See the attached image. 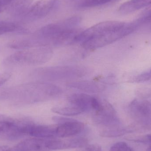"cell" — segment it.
I'll return each instance as SVG.
<instances>
[{
	"label": "cell",
	"mask_w": 151,
	"mask_h": 151,
	"mask_svg": "<svg viewBox=\"0 0 151 151\" xmlns=\"http://www.w3.org/2000/svg\"><path fill=\"white\" fill-rule=\"evenodd\" d=\"M62 92L57 85L39 81L8 88L0 94V99L14 105H25L55 99Z\"/></svg>",
	"instance_id": "obj_1"
},
{
	"label": "cell",
	"mask_w": 151,
	"mask_h": 151,
	"mask_svg": "<svg viewBox=\"0 0 151 151\" xmlns=\"http://www.w3.org/2000/svg\"><path fill=\"white\" fill-rule=\"evenodd\" d=\"M81 21L80 17L68 18L62 22L49 24L43 27L36 39L28 40L29 47L63 46L72 44L76 36L80 32L77 27Z\"/></svg>",
	"instance_id": "obj_2"
},
{
	"label": "cell",
	"mask_w": 151,
	"mask_h": 151,
	"mask_svg": "<svg viewBox=\"0 0 151 151\" xmlns=\"http://www.w3.org/2000/svg\"><path fill=\"white\" fill-rule=\"evenodd\" d=\"M22 50L7 57L4 60L3 64L8 66L40 65L49 61L53 55L51 48L48 47Z\"/></svg>",
	"instance_id": "obj_3"
},
{
	"label": "cell",
	"mask_w": 151,
	"mask_h": 151,
	"mask_svg": "<svg viewBox=\"0 0 151 151\" xmlns=\"http://www.w3.org/2000/svg\"><path fill=\"white\" fill-rule=\"evenodd\" d=\"M87 69L78 65L51 66L38 68L34 70L32 76L41 81H56L82 77Z\"/></svg>",
	"instance_id": "obj_4"
},
{
	"label": "cell",
	"mask_w": 151,
	"mask_h": 151,
	"mask_svg": "<svg viewBox=\"0 0 151 151\" xmlns=\"http://www.w3.org/2000/svg\"><path fill=\"white\" fill-rule=\"evenodd\" d=\"M140 25L137 20L129 23L125 22L119 29L85 41L82 42V46L85 49L90 50L103 47L130 34Z\"/></svg>",
	"instance_id": "obj_5"
},
{
	"label": "cell",
	"mask_w": 151,
	"mask_h": 151,
	"mask_svg": "<svg viewBox=\"0 0 151 151\" xmlns=\"http://www.w3.org/2000/svg\"><path fill=\"white\" fill-rule=\"evenodd\" d=\"M125 23L121 21H107L98 23L85 31L81 32L75 37L74 43H82L91 38L118 30L123 26Z\"/></svg>",
	"instance_id": "obj_6"
},
{
	"label": "cell",
	"mask_w": 151,
	"mask_h": 151,
	"mask_svg": "<svg viewBox=\"0 0 151 151\" xmlns=\"http://www.w3.org/2000/svg\"><path fill=\"white\" fill-rule=\"evenodd\" d=\"M94 111L92 118L97 125L112 128L121 124L114 108L107 101H102L99 109Z\"/></svg>",
	"instance_id": "obj_7"
},
{
	"label": "cell",
	"mask_w": 151,
	"mask_h": 151,
	"mask_svg": "<svg viewBox=\"0 0 151 151\" xmlns=\"http://www.w3.org/2000/svg\"><path fill=\"white\" fill-rule=\"evenodd\" d=\"M130 116L142 127H150L151 124V104L146 100H133L129 106Z\"/></svg>",
	"instance_id": "obj_8"
},
{
	"label": "cell",
	"mask_w": 151,
	"mask_h": 151,
	"mask_svg": "<svg viewBox=\"0 0 151 151\" xmlns=\"http://www.w3.org/2000/svg\"><path fill=\"white\" fill-rule=\"evenodd\" d=\"M88 144V141L84 138L69 139H52L45 142V149L56 150L65 149L79 148Z\"/></svg>",
	"instance_id": "obj_9"
},
{
	"label": "cell",
	"mask_w": 151,
	"mask_h": 151,
	"mask_svg": "<svg viewBox=\"0 0 151 151\" xmlns=\"http://www.w3.org/2000/svg\"><path fill=\"white\" fill-rule=\"evenodd\" d=\"M84 125L76 120L70 119L66 122L58 124L56 128V137H67L79 134L83 131Z\"/></svg>",
	"instance_id": "obj_10"
},
{
	"label": "cell",
	"mask_w": 151,
	"mask_h": 151,
	"mask_svg": "<svg viewBox=\"0 0 151 151\" xmlns=\"http://www.w3.org/2000/svg\"><path fill=\"white\" fill-rule=\"evenodd\" d=\"M59 0H40L30 10V14L36 17H43L58 7Z\"/></svg>",
	"instance_id": "obj_11"
},
{
	"label": "cell",
	"mask_w": 151,
	"mask_h": 151,
	"mask_svg": "<svg viewBox=\"0 0 151 151\" xmlns=\"http://www.w3.org/2000/svg\"><path fill=\"white\" fill-rule=\"evenodd\" d=\"M45 140L42 138L26 139L11 148V151H38L45 150Z\"/></svg>",
	"instance_id": "obj_12"
},
{
	"label": "cell",
	"mask_w": 151,
	"mask_h": 151,
	"mask_svg": "<svg viewBox=\"0 0 151 151\" xmlns=\"http://www.w3.org/2000/svg\"><path fill=\"white\" fill-rule=\"evenodd\" d=\"M33 124L30 122H13L12 126L5 132L7 137L11 140H17L28 135L29 129Z\"/></svg>",
	"instance_id": "obj_13"
},
{
	"label": "cell",
	"mask_w": 151,
	"mask_h": 151,
	"mask_svg": "<svg viewBox=\"0 0 151 151\" xmlns=\"http://www.w3.org/2000/svg\"><path fill=\"white\" fill-rule=\"evenodd\" d=\"M56 126L35 125L33 124L29 129L28 135L36 138H51L56 137Z\"/></svg>",
	"instance_id": "obj_14"
},
{
	"label": "cell",
	"mask_w": 151,
	"mask_h": 151,
	"mask_svg": "<svg viewBox=\"0 0 151 151\" xmlns=\"http://www.w3.org/2000/svg\"><path fill=\"white\" fill-rule=\"evenodd\" d=\"M94 97L83 93H74L68 97L70 104L80 107L84 111L92 109V102Z\"/></svg>",
	"instance_id": "obj_15"
},
{
	"label": "cell",
	"mask_w": 151,
	"mask_h": 151,
	"mask_svg": "<svg viewBox=\"0 0 151 151\" xmlns=\"http://www.w3.org/2000/svg\"><path fill=\"white\" fill-rule=\"evenodd\" d=\"M151 0H130L120 6L118 11L123 14L132 13L151 5Z\"/></svg>",
	"instance_id": "obj_16"
},
{
	"label": "cell",
	"mask_w": 151,
	"mask_h": 151,
	"mask_svg": "<svg viewBox=\"0 0 151 151\" xmlns=\"http://www.w3.org/2000/svg\"><path fill=\"white\" fill-rule=\"evenodd\" d=\"M68 87L79 90L87 93H96L100 92L102 86L96 83L91 81H79L72 82L68 84Z\"/></svg>",
	"instance_id": "obj_17"
},
{
	"label": "cell",
	"mask_w": 151,
	"mask_h": 151,
	"mask_svg": "<svg viewBox=\"0 0 151 151\" xmlns=\"http://www.w3.org/2000/svg\"><path fill=\"white\" fill-rule=\"evenodd\" d=\"M52 111L60 115L67 116H75L85 112L80 107L72 104L65 106L54 107L52 109Z\"/></svg>",
	"instance_id": "obj_18"
},
{
	"label": "cell",
	"mask_w": 151,
	"mask_h": 151,
	"mask_svg": "<svg viewBox=\"0 0 151 151\" xmlns=\"http://www.w3.org/2000/svg\"><path fill=\"white\" fill-rule=\"evenodd\" d=\"M134 131V129L131 128L117 127L103 130L100 132V134L103 137H118L124 135L126 134L132 133Z\"/></svg>",
	"instance_id": "obj_19"
},
{
	"label": "cell",
	"mask_w": 151,
	"mask_h": 151,
	"mask_svg": "<svg viewBox=\"0 0 151 151\" xmlns=\"http://www.w3.org/2000/svg\"><path fill=\"white\" fill-rule=\"evenodd\" d=\"M31 2L28 0H19L11 8V13L15 16H18L25 13L30 6Z\"/></svg>",
	"instance_id": "obj_20"
},
{
	"label": "cell",
	"mask_w": 151,
	"mask_h": 151,
	"mask_svg": "<svg viewBox=\"0 0 151 151\" xmlns=\"http://www.w3.org/2000/svg\"><path fill=\"white\" fill-rule=\"evenodd\" d=\"M118 0H85L81 6L83 8H90L103 5Z\"/></svg>",
	"instance_id": "obj_21"
},
{
	"label": "cell",
	"mask_w": 151,
	"mask_h": 151,
	"mask_svg": "<svg viewBox=\"0 0 151 151\" xmlns=\"http://www.w3.org/2000/svg\"><path fill=\"white\" fill-rule=\"evenodd\" d=\"M110 151H134L125 142H118L110 148Z\"/></svg>",
	"instance_id": "obj_22"
},
{
	"label": "cell",
	"mask_w": 151,
	"mask_h": 151,
	"mask_svg": "<svg viewBox=\"0 0 151 151\" xmlns=\"http://www.w3.org/2000/svg\"><path fill=\"white\" fill-rule=\"evenodd\" d=\"M150 78L151 72L150 70L135 76L132 79L131 82L135 83L144 82L150 80Z\"/></svg>",
	"instance_id": "obj_23"
},
{
	"label": "cell",
	"mask_w": 151,
	"mask_h": 151,
	"mask_svg": "<svg viewBox=\"0 0 151 151\" xmlns=\"http://www.w3.org/2000/svg\"><path fill=\"white\" fill-rule=\"evenodd\" d=\"M77 151H102V147L98 144H88L78 148Z\"/></svg>",
	"instance_id": "obj_24"
},
{
	"label": "cell",
	"mask_w": 151,
	"mask_h": 151,
	"mask_svg": "<svg viewBox=\"0 0 151 151\" xmlns=\"http://www.w3.org/2000/svg\"><path fill=\"white\" fill-rule=\"evenodd\" d=\"M130 140L137 142L147 144H149L150 145L151 135L148 134L145 136L135 137L133 139H130Z\"/></svg>",
	"instance_id": "obj_25"
},
{
	"label": "cell",
	"mask_w": 151,
	"mask_h": 151,
	"mask_svg": "<svg viewBox=\"0 0 151 151\" xmlns=\"http://www.w3.org/2000/svg\"><path fill=\"white\" fill-rule=\"evenodd\" d=\"M11 76V74L8 73H0V86L6 82Z\"/></svg>",
	"instance_id": "obj_26"
},
{
	"label": "cell",
	"mask_w": 151,
	"mask_h": 151,
	"mask_svg": "<svg viewBox=\"0 0 151 151\" xmlns=\"http://www.w3.org/2000/svg\"><path fill=\"white\" fill-rule=\"evenodd\" d=\"M14 1V0H0V6L4 7Z\"/></svg>",
	"instance_id": "obj_27"
},
{
	"label": "cell",
	"mask_w": 151,
	"mask_h": 151,
	"mask_svg": "<svg viewBox=\"0 0 151 151\" xmlns=\"http://www.w3.org/2000/svg\"><path fill=\"white\" fill-rule=\"evenodd\" d=\"M11 148L6 145L0 146V151H11Z\"/></svg>",
	"instance_id": "obj_28"
},
{
	"label": "cell",
	"mask_w": 151,
	"mask_h": 151,
	"mask_svg": "<svg viewBox=\"0 0 151 151\" xmlns=\"http://www.w3.org/2000/svg\"><path fill=\"white\" fill-rule=\"evenodd\" d=\"M147 151H151L150 145V146H149V147H148V148H147Z\"/></svg>",
	"instance_id": "obj_29"
},
{
	"label": "cell",
	"mask_w": 151,
	"mask_h": 151,
	"mask_svg": "<svg viewBox=\"0 0 151 151\" xmlns=\"http://www.w3.org/2000/svg\"><path fill=\"white\" fill-rule=\"evenodd\" d=\"M4 7H2V6H0V13L2 12L3 11V8Z\"/></svg>",
	"instance_id": "obj_30"
},
{
	"label": "cell",
	"mask_w": 151,
	"mask_h": 151,
	"mask_svg": "<svg viewBox=\"0 0 151 151\" xmlns=\"http://www.w3.org/2000/svg\"><path fill=\"white\" fill-rule=\"evenodd\" d=\"M38 151H48L46 150H39Z\"/></svg>",
	"instance_id": "obj_31"
}]
</instances>
